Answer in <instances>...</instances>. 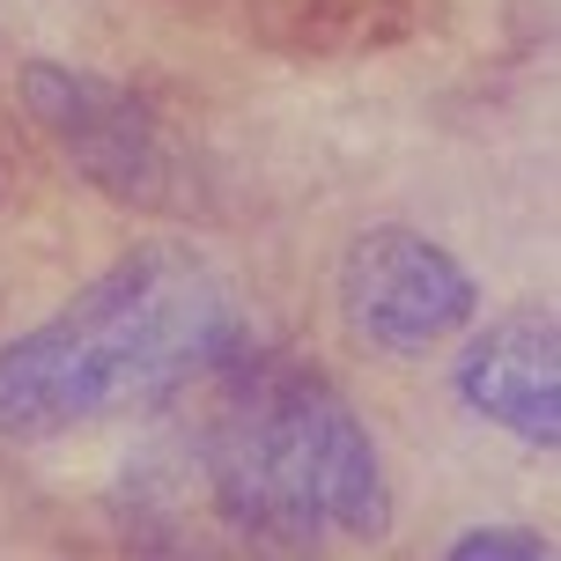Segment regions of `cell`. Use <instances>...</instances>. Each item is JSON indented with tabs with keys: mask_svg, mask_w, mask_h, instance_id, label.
<instances>
[{
	"mask_svg": "<svg viewBox=\"0 0 561 561\" xmlns=\"http://www.w3.org/2000/svg\"><path fill=\"white\" fill-rule=\"evenodd\" d=\"M244 347V310L185 244H140L89 280L67 310L0 340V436L53 444L96 421L163 407Z\"/></svg>",
	"mask_w": 561,
	"mask_h": 561,
	"instance_id": "obj_1",
	"label": "cell"
},
{
	"mask_svg": "<svg viewBox=\"0 0 561 561\" xmlns=\"http://www.w3.org/2000/svg\"><path fill=\"white\" fill-rule=\"evenodd\" d=\"M215 414L199 436L215 503L266 539H377L392 533V480L369 421L318 377L244 347L215 369Z\"/></svg>",
	"mask_w": 561,
	"mask_h": 561,
	"instance_id": "obj_2",
	"label": "cell"
},
{
	"mask_svg": "<svg viewBox=\"0 0 561 561\" xmlns=\"http://www.w3.org/2000/svg\"><path fill=\"white\" fill-rule=\"evenodd\" d=\"M23 112L104 199L140 207V215H185L193 207L185 156H178L170 126L156 118V104L140 89L112 82V75H89L75 59H30Z\"/></svg>",
	"mask_w": 561,
	"mask_h": 561,
	"instance_id": "obj_3",
	"label": "cell"
},
{
	"mask_svg": "<svg viewBox=\"0 0 561 561\" xmlns=\"http://www.w3.org/2000/svg\"><path fill=\"white\" fill-rule=\"evenodd\" d=\"M333 288H340L347 333L369 340L392 363L436 355L450 340H466L473 318H480L473 266L450 252V244H436V237H421L407 222H377L363 237H347Z\"/></svg>",
	"mask_w": 561,
	"mask_h": 561,
	"instance_id": "obj_4",
	"label": "cell"
},
{
	"mask_svg": "<svg viewBox=\"0 0 561 561\" xmlns=\"http://www.w3.org/2000/svg\"><path fill=\"white\" fill-rule=\"evenodd\" d=\"M450 377H458L466 414H480L488 428L533 450L561 444V333L547 310H510L495 325L466 333Z\"/></svg>",
	"mask_w": 561,
	"mask_h": 561,
	"instance_id": "obj_5",
	"label": "cell"
},
{
	"mask_svg": "<svg viewBox=\"0 0 561 561\" xmlns=\"http://www.w3.org/2000/svg\"><path fill=\"white\" fill-rule=\"evenodd\" d=\"M444 561H554V554H547V539L517 533V525H473V533L450 539Z\"/></svg>",
	"mask_w": 561,
	"mask_h": 561,
	"instance_id": "obj_6",
	"label": "cell"
}]
</instances>
